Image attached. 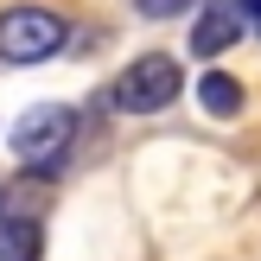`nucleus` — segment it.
Here are the masks:
<instances>
[{
	"instance_id": "nucleus-1",
	"label": "nucleus",
	"mask_w": 261,
	"mask_h": 261,
	"mask_svg": "<svg viewBox=\"0 0 261 261\" xmlns=\"http://www.w3.org/2000/svg\"><path fill=\"white\" fill-rule=\"evenodd\" d=\"M70 134H76V115L64 109V102H32V109L19 115V127H13V160L51 178L58 160L70 153Z\"/></svg>"
},
{
	"instance_id": "nucleus-2",
	"label": "nucleus",
	"mask_w": 261,
	"mask_h": 261,
	"mask_svg": "<svg viewBox=\"0 0 261 261\" xmlns=\"http://www.w3.org/2000/svg\"><path fill=\"white\" fill-rule=\"evenodd\" d=\"M178 89H185V64H178L172 51H147V58H134L121 70V83H115V109L153 115V109H172Z\"/></svg>"
},
{
	"instance_id": "nucleus-3",
	"label": "nucleus",
	"mask_w": 261,
	"mask_h": 261,
	"mask_svg": "<svg viewBox=\"0 0 261 261\" xmlns=\"http://www.w3.org/2000/svg\"><path fill=\"white\" fill-rule=\"evenodd\" d=\"M64 38H70V25H64L51 7H7V13H0V58H7V64L58 58Z\"/></svg>"
},
{
	"instance_id": "nucleus-4",
	"label": "nucleus",
	"mask_w": 261,
	"mask_h": 261,
	"mask_svg": "<svg viewBox=\"0 0 261 261\" xmlns=\"http://www.w3.org/2000/svg\"><path fill=\"white\" fill-rule=\"evenodd\" d=\"M236 38H242V7H236V0L204 7V19L191 25V51H198V58H223Z\"/></svg>"
},
{
	"instance_id": "nucleus-5",
	"label": "nucleus",
	"mask_w": 261,
	"mask_h": 261,
	"mask_svg": "<svg viewBox=\"0 0 261 261\" xmlns=\"http://www.w3.org/2000/svg\"><path fill=\"white\" fill-rule=\"evenodd\" d=\"M0 261H45V229H38V217H19V211L0 217Z\"/></svg>"
},
{
	"instance_id": "nucleus-6",
	"label": "nucleus",
	"mask_w": 261,
	"mask_h": 261,
	"mask_svg": "<svg viewBox=\"0 0 261 261\" xmlns=\"http://www.w3.org/2000/svg\"><path fill=\"white\" fill-rule=\"evenodd\" d=\"M198 96H204V109H211L217 121H229V115L242 109V83H236L229 70H211V76L198 83Z\"/></svg>"
},
{
	"instance_id": "nucleus-7",
	"label": "nucleus",
	"mask_w": 261,
	"mask_h": 261,
	"mask_svg": "<svg viewBox=\"0 0 261 261\" xmlns=\"http://www.w3.org/2000/svg\"><path fill=\"white\" fill-rule=\"evenodd\" d=\"M140 13H147V19H178V13L191 7V0H134Z\"/></svg>"
},
{
	"instance_id": "nucleus-8",
	"label": "nucleus",
	"mask_w": 261,
	"mask_h": 261,
	"mask_svg": "<svg viewBox=\"0 0 261 261\" xmlns=\"http://www.w3.org/2000/svg\"><path fill=\"white\" fill-rule=\"evenodd\" d=\"M236 7H242V19H255V25H261V0H236Z\"/></svg>"
}]
</instances>
